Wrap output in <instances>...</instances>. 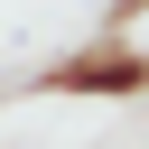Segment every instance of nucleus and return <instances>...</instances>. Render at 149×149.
Here are the masks:
<instances>
[{
    "mask_svg": "<svg viewBox=\"0 0 149 149\" xmlns=\"http://www.w3.org/2000/svg\"><path fill=\"white\" fill-rule=\"evenodd\" d=\"M37 93H65V102H140L149 93V47H130V37H84V47H65V56H47L37 65Z\"/></svg>",
    "mask_w": 149,
    "mask_h": 149,
    "instance_id": "obj_1",
    "label": "nucleus"
},
{
    "mask_svg": "<svg viewBox=\"0 0 149 149\" xmlns=\"http://www.w3.org/2000/svg\"><path fill=\"white\" fill-rule=\"evenodd\" d=\"M140 19H149V0H112V9H102V28H112V37H130Z\"/></svg>",
    "mask_w": 149,
    "mask_h": 149,
    "instance_id": "obj_2",
    "label": "nucleus"
}]
</instances>
